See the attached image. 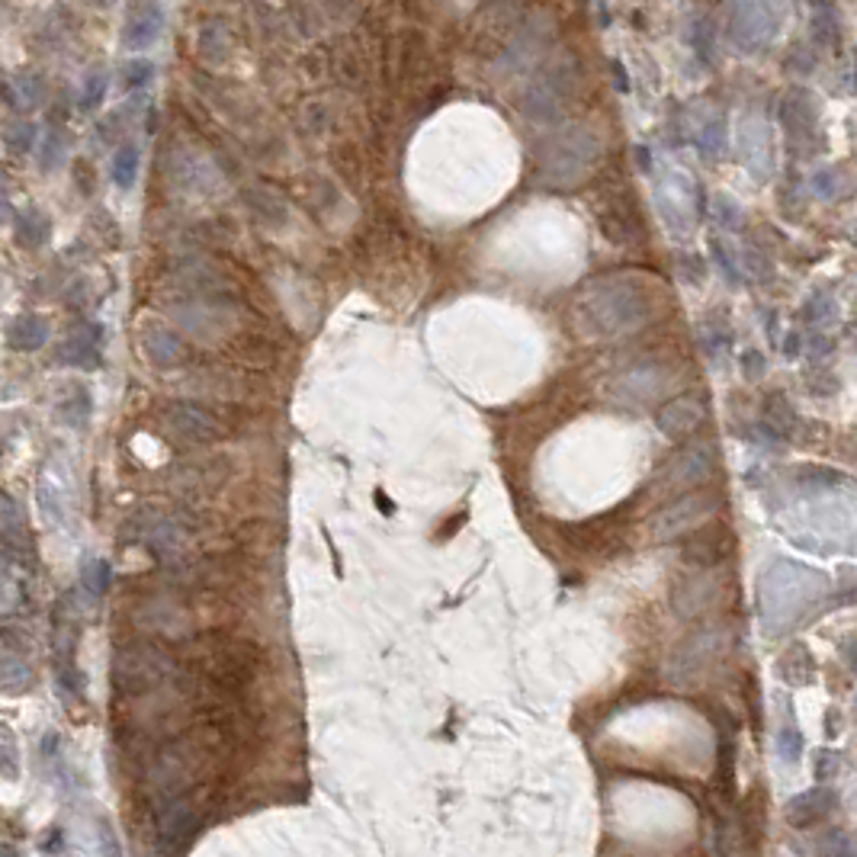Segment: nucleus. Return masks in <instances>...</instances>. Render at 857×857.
<instances>
[{
	"label": "nucleus",
	"mask_w": 857,
	"mask_h": 857,
	"mask_svg": "<svg viewBox=\"0 0 857 857\" xmlns=\"http://www.w3.org/2000/svg\"><path fill=\"white\" fill-rule=\"evenodd\" d=\"M848 661H851V668L857 671V645H851V649H848Z\"/></svg>",
	"instance_id": "nucleus-52"
},
{
	"label": "nucleus",
	"mask_w": 857,
	"mask_h": 857,
	"mask_svg": "<svg viewBox=\"0 0 857 857\" xmlns=\"http://www.w3.org/2000/svg\"><path fill=\"white\" fill-rule=\"evenodd\" d=\"M49 232H51V219L42 209H36V205H30V209L20 213V219H16V244L26 251L42 248V244L49 242Z\"/></svg>",
	"instance_id": "nucleus-23"
},
{
	"label": "nucleus",
	"mask_w": 857,
	"mask_h": 857,
	"mask_svg": "<svg viewBox=\"0 0 857 857\" xmlns=\"http://www.w3.org/2000/svg\"><path fill=\"white\" fill-rule=\"evenodd\" d=\"M7 597V571H4V565H0V601Z\"/></svg>",
	"instance_id": "nucleus-51"
},
{
	"label": "nucleus",
	"mask_w": 857,
	"mask_h": 857,
	"mask_svg": "<svg viewBox=\"0 0 857 857\" xmlns=\"http://www.w3.org/2000/svg\"><path fill=\"white\" fill-rule=\"evenodd\" d=\"M81 588L87 597H103V591L110 588V565L103 559H87L81 569Z\"/></svg>",
	"instance_id": "nucleus-33"
},
{
	"label": "nucleus",
	"mask_w": 857,
	"mask_h": 857,
	"mask_svg": "<svg viewBox=\"0 0 857 857\" xmlns=\"http://www.w3.org/2000/svg\"><path fill=\"white\" fill-rule=\"evenodd\" d=\"M713 254H716V264H719V270H723V277H733V279L739 277V273H735V264L729 260V254H725L719 242H713Z\"/></svg>",
	"instance_id": "nucleus-48"
},
{
	"label": "nucleus",
	"mask_w": 857,
	"mask_h": 857,
	"mask_svg": "<svg viewBox=\"0 0 857 857\" xmlns=\"http://www.w3.org/2000/svg\"><path fill=\"white\" fill-rule=\"evenodd\" d=\"M571 87H575V68L569 59H559L556 65H546L524 94V113L533 123H556L569 106Z\"/></svg>",
	"instance_id": "nucleus-5"
},
{
	"label": "nucleus",
	"mask_w": 857,
	"mask_h": 857,
	"mask_svg": "<svg viewBox=\"0 0 857 857\" xmlns=\"http://www.w3.org/2000/svg\"><path fill=\"white\" fill-rule=\"evenodd\" d=\"M799 344H803V334H790L787 337V344H784V353L787 357H799Z\"/></svg>",
	"instance_id": "nucleus-49"
},
{
	"label": "nucleus",
	"mask_w": 857,
	"mask_h": 857,
	"mask_svg": "<svg viewBox=\"0 0 857 857\" xmlns=\"http://www.w3.org/2000/svg\"><path fill=\"white\" fill-rule=\"evenodd\" d=\"M803 318H807V324H813V328H825L828 322H835L838 318L835 296L828 293V289H813V293L807 296V302H803Z\"/></svg>",
	"instance_id": "nucleus-29"
},
{
	"label": "nucleus",
	"mask_w": 857,
	"mask_h": 857,
	"mask_svg": "<svg viewBox=\"0 0 857 857\" xmlns=\"http://www.w3.org/2000/svg\"><path fill=\"white\" fill-rule=\"evenodd\" d=\"M838 752H828V748H819L813 755V777L819 780V784H825V780H832V777L838 774Z\"/></svg>",
	"instance_id": "nucleus-41"
},
{
	"label": "nucleus",
	"mask_w": 857,
	"mask_h": 857,
	"mask_svg": "<svg viewBox=\"0 0 857 857\" xmlns=\"http://www.w3.org/2000/svg\"><path fill=\"white\" fill-rule=\"evenodd\" d=\"M10 219V203H7V196H0V222H7Z\"/></svg>",
	"instance_id": "nucleus-50"
},
{
	"label": "nucleus",
	"mask_w": 857,
	"mask_h": 857,
	"mask_svg": "<svg viewBox=\"0 0 857 857\" xmlns=\"http://www.w3.org/2000/svg\"><path fill=\"white\" fill-rule=\"evenodd\" d=\"M697 141H700V151H704L707 158H719V151H723L725 145V129L716 113H710L704 123L697 125Z\"/></svg>",
	"instance_id": "nucleus-30"
},
{
	"label": "nucleus",
	"mask_w": 857,
	"mask_h": 857,
	"mask_svg": "<svg viewBox=\"0 0 857 857\" xmlns=\"http://www.w3.org/2000/svg\"><path fill=\"white\" fill-rule=\"evenodd\" d=\"M61 154H65V135L49 132V139H45V145H42V170L59 168Z\"/></svg>",
	"instance_id": "nucleus-47"
},
{
	"label": "nucleus",
	"mask_w": 857,
	"mask_h": 857,
	"mask_svg": "<svg viewBox=\"0 0 857 857\" xmlns=\"http://www.w3.org/2000/svg\"><path fill=\"white\" fill-rule=\"evenodd\" d=\"M716 511L719 495H713V491H688V495H678L674 501H668L649 521V530H652L655 540H678V536L690 533V530L707 527L716 517Z\"/></svg>",
	"instance_id": "nucleus-6"
},
{
	"label": "nucleus",
	"mask_w": 857,
	"mask_h": 857,
	"mask_svg": "<svg viewBox=\"0 0 857 857\" xmlns=\"http://www.w3.org/2000/svg\"><path fill=\"white\" fill-rule=\"evenodd\" d=\"M719 594V575H713L710 569H700L697 575H688L681 585L674 588V614L681 620H690L700 610H707Z\"/></svg>",
	"instance_id": "nucleus-15"
},
{
	"label": "nucleus",
	"mask_w": 857,
	"mask_h": 857,
	"mask_svg": "<svg viewBox=\"0 0 857 857\" xmlns=\"http://www.w3.org/2000/svg\"><path fill=\"white\" fill-rule=\"evenodd\" d=\"M0 857H16V851L10 844H0Z\"/></svg>",
	"instance_id": "nucleus-53"
},
{
	"label": "nucleus",
	"mask_w": 857,
	"mask_h": 857,
	"mask_svg": "<svg viewBox=\"0 0 857 857\" xmlns=\"http://www.w3.org/2000/svg\"><path fill=\"white\" fill-rule=\"evenodd\" d=\"M659 315L655 293L639 277H604L575 296L571 322L588 341H616L636 334Z\"/></svg>",
	"instance_id": "nucleus-1"
},
{
	"label": "nucleus",
	"mask_w": 857,
	"mask_h": 857,
	"mask_svg": "<svg viewBox=\"0 0 857 857\" xmlns=\"http://www.w3.org/2000/svg\"><path fill=\"white\" fill-rule=\"evenodd\" d=\"M813 42L819 49H832L835 51L842 45V20L828 4H819L813 14Z\"/></svg>",
	"instance_id": "nucleus-26"
},
{
	"label": "nucleus",
	"mask_w": 857,
	"mask_h": 857,
	"mask_svg": "<svg viewBox=\"0 0 857 857\" xmlns=\"http://www.w3.org/2000/svg\"><path fill=\"white\" fill-rule=\"evenodd\" d=\"M45 341H49V324H45V318L20 315V318H14V322L7 324L10 351L32 353V351H39V347H45Z\"/></svg>",
	"instance_id": "nucleus-21"
},
{
	"label": "nucleus",
	"mask_w": 857,
	"mask_h": 857,
	"mask_svg": "<svg viewBox=\"0 0 857 857\" xmlns=\"http://www.w3.org/2000/svg\"><path fill=\"white\" fill-rule=\"evenodd\" d=\"M668 386V369L659 363H639L614 382V392L626 405H645Z\"/></svg>",
	"instance_id": "nucleus-11"
},
{
	"label": "nucleus",
	"mask_w": 857,
	"mask_h": 857,
	"mask_svg": "<svg viewBox=\"0 0 857 857\" xmlns=\"http://www.w3.org/2000/svg\"><path fill=\"white\" fill-rule=\"evenodd\" d=\"M123 77H125V87H145V84L154 77V65L145 59H135L123 68Z\"/></svg>",
	"instance_id": "nucleus-44"
},
{
	"label": "nucleus",
	"mask_w": 857,
	"mask_h": 857,
	"mask_svg": "<svg viewBox=\"0 0 857 857\" xmlns=\"http://www.w3.org/2000/svg\"><path fill=\"white\" fill-rule=\"evenodd\" d=\"M716 219L723 222V228H729V232L742 228V209H739V203H735L733 196H716Z\"/></svg>",
	"instance_id": "nucleus-45"
},
{
	"label": "nucleus",
	"mask_w": 857,
	"mask_h": 857,
	"mask_svg": "<svg viewBox=\"0 0 857 857\" xmlns=\"http://www.w3.org/2000/svg\"><path fill=\"white\" fill-rule=\"evenodd\" d=\"M819 857H854V842L844 835L842 828H832V832L822 835Z\"/></svg>",
	"instance_id": "nucleus-38"
},
{
	"label": "nucleus",
	"mask_w": 857,
	"mask_h": 857,
	"mask_svg": "<svg viewBox=\"0 0 857 857\" xmlns=\"http://www.w3.org/2000/svg\"><path fill=\"white\" fill-rule=\"evenodd\" d=\"M30 665L14 652H0V690L4 694H23L30 688Z\"/></svg>",
	"instance_id": "nucleus-27"
},
{
	"label": "nucleus",
	"mask_w": 857,
	"mask_h": 857,
	"mask_svg": "<svg viewBox=\"0 0 857 857\" xmlns=\"http://www.w3.org/2000/svg\"><path fill=\"white\" fill-rule=\"evenodd\" d=\"M96 857H123L116 832L110 828V822H96Z\"/></svg>",
	"instance_id": "nucleus-42"
},
{
	"label": "nucleus",
	"mask_w": 857,
	"mask_h": 857,
	"mask_svg": "<svg viewBox=\"0 0 857 857\" xmlns=\"http://www.w3.org/2000/svg\"><path fill=\"white\" fill-rule=\"evenodd\" d=\"M161 424L180 443H215L225 433L222 421L213 411L199 408L193 402H170L161 411Z\"/></svg>",
	"instance_id": "nucleus-10"
},
{
	"label": "nucleus",
	"mask_w": 857,
	"mask_h": 857,
	"mask_svg": "<svg viewBox=\"0 0 857 857\" xmlns=\"http://www.w3.org/2000/svg\"><path fill=\"white\" fill-rule=\"evenodd\" d=\"M190 530L193 524L187 521L184 514L177 511H161V507H145L125 521V536L129 542L145 546L151 556H158L168 565L184 562V552L190 546Z\"/></svg>",
	"instance_id": "nucleus-4"
},
{
	"label": "nucleus",
	"mask_w": 857,
	"mask_h": 857,
	"mask_svg": "<svg viewBox=\"0 0 857 857\" xmlns=\"http://www.w3.org/2000/svg\"><path fill=\"white\" fill-rule=\"evenodd\" d=\"M707 418V405L694 396H678L671 402H665L655 415V424L665 437L671 440H684L704 424Z\"/></svg>",
	"instance_id": "nucleus-12"
},
{
	"label": "nucleus",
	"mask_w": 857,
	"mask_h": 857,
	"mask_svg": "<svg viewBox=\"0 0 857 857\" xmlns=\"http://www.w3.org/2000/svg\"><path fill=\"white\" fill-rule=\"evenodd\" d=\"M777 668H780V678H784L787 684H793V688H799V684H809V681H813V674H816L813 655H809V649H803V645H793L790 652L777 661Z\"/></svg>",
	"instance_id": "nucleus-25"
},
{
	"label": "nucleus",
	"mask_w": 857,
	"mask_h": 857,
	"mask_svg": "<svg viewBox=\"0 0 857 857\" xmlns=\"http://www.w3.org/2000/svg\"><path fill=\"white\" fill-rule=\"evenodd\" d=\"M832 353V341L822 334L819 328H813L809 334H803V357L813 360V363H822V360Z\"/></svg>",
	"instance_id": "nucleus-40"
},
{
	"label": "nucleus",
	"mask_w": 857,
	"mask_h": 857,
	"mask_svg": "<svg viewBox=\"0 0 857 857\" xmlns=\"http://www.w3.org/2000/svg\"><path fill=\"white\" fill-rule=\"evenodd\" d=\"M777 758L784 764H797L803 758V739L793 725H780L777 729Z\"/></svg>",
	"instance_id": "nucleus-36"
},
{
	"label": "nucleus",
	"mask_w": 857,
	"mask_h": 857,
	"mask_svg": "<svg viewBox=\"0 0 857 857\" xmlns=\"http://www.w3.org/2000/svg\"><path fill=\"white\" fill-rule=\"evenodd\" d=\"M100 341H103L100 324H77V328H74L71 334L59 344L55 357H59V363H68V367L96 369L103 363Z\"/></svg>",
	"instance_id": "nucleus-13"
},
{
	"label": "nucleus",
	"mask_w": 857,
	"mask_h": 857,
	"mask_svg": "<svg viewBox=\"0 0 857 857\" xmlns=\"http://www.w3.org/2000/svg\"><path fill=\"white\" fill-rule=\"evenodd\" d=\"M135 177H139V148L123 145L113 158V180H116V187L129 190L135 184Z\"/></svg>",
	"instance_id": "nucleus-31"
},
{
	"label": "nucleus",
	"mask_w": 857,
	"mask_h": 857,
	"mask_svg": "<svg viewBox=\"0 0 857 857\" xmlns=\"http://www.w3.org/2000/svg\"><path fill=\"white\" fill-rule=\"evenodd\" d=\"M161 30H164L161 4H158V0H139V4L129 10V16H125L123 42L132 51H141L161 36Z\"/></svg>",
	"instance_id": "nucleus-16"
},
{
	"label": "nucleus",
	"mask_w": 857,
	"mask_h": 857,
	"mask_svg": "<svg viewBox=\"0 0 857 857\" xmlns=\"http://www.w3.org/2000/svg\"><path fill=\"white\" fill-rule=\"evenodd\" d=\"M797 408L790 405V398L784 396V392H770L768 398H764V408H761V427L770 433L774 440H790L793 433H797Z\"/></svg>",
	"instance_id": "nucleus-20"
},
{
	"label": "nucleus",
	"mask_w": 857,
	"mask_h": 857,
	"mask_svg": "<svg viewBox=\"0 0 857 857\" xmlns=\"http://www.w3.org/2000/svg\"><path fill=\"white\" fill-rule=\"evenodd\" d=\"M725 630L723 626H700L674 649L671 661H668V674L674 684H690L710 668V661L723 652Z\"/></svg>",
	"instance_id": "nucleus-7"
},
{
	"label": "nucleus",
	"mask_w": 857,
	"mask_h": 857,
	"mask_svg": "<svg viewBox=\"0 0 857 857\" xmlns=\"http://www.w3.org/2000/svg\"><path fill=\"white\" fill-rule=\"evenodd\" d=\"M145 351L158 367H170V363H177V360L184 357L180 337L170 334V331H151V334L145 337Z\"/></svg>",
	"instance_id": "nucleus-28"
},
{
	"label": "nucleus",
	"mask_w": 857,
	"mask_h": 857,
	"mask_svg": "<svg viewBox=\"0 0 857 857\" xmlns=\"http://www.w3.org/2000/svg\"><path fill=\"white\" fill-rule=\"evenodd\" d=\"M716 832H713V844H716L719 857H742V832L733 825V822L716 819Z\"/></svg>",
	"instance_id": "nucleus-34"
},
{
	"label": "nucleus",
	"mask_w": 857,
	"mask_h": 857,
	"mask_svg": "<svg viewBox=\"0 0 857 857\" xmlns=\"http://www.w3.org/2000/svg\"><path fill=\"white\" fill-rule=\"evenodd\" d=\"M103 96H106V71H103V68H94V71L84 77L81 106L84 110H96V106L103 103Z\"/></svg>",
	"instance_id": "nucleus-37"
},
{
	"label": "nucleus",
	"mask_w": 857,
	"mask_h": 857,
	"mask_svg": "<svg viewBox=\"0 0 857 857\" xmlns=\"http://www.w3.org/2000/svg\"><path fill=\"white\" fill-rule=\"evenodd\" d=\"M177 678H180L177 661L151 639L123 645L113 659V684L123 697H148L177 684Z\"/></svg>",
	"instance_id": "nucleus-2"
},
{
	"label": "nucleus",
	"mask_w": 857,
	"mask_h": 857,
	"mask_svg": "<svg viewBox=\"0 0 857 857\" xmlns=\"http://www.w3.org/2000/svg\"><path fill=\"white\" fill-rule=\"evenodd\" d=\"M145 610H148L145 626H148L151 633H158V636L180 639V636L187 633V616L180 614V607H174V604H168V601H148Z\"/></svg>",
	"instance_id": "nucleus-22"
},
{
	"label": "nucleus",
	"mask_w": 857,
	"mask_h": 857,
	"mask_svg": "<svg viewBox=\"0 0 857 857\" xmlns=\"http://www.w3.org/2000/svg\"><path fill=\"white\" fill-rule=\"evenodd\" d=\"M4 145L10 154H26L36 145V125L32 123H14L4 129Z\"/></svg>",
	"instance_id": "nucleus-35"
},
{
	"label": "nucleus",
	"mask_w": 857,
	"mask_h": 857,
	"mask_svg": "<svg viewBox=\"0 0 857 857\" xmlns=\"http://www.w3.org/2000/svg\"><path fill=\"white\" fill-rule=\"evenodd\" d=\"M739 148H742V161L748 164V170L755 177H768L770 170V135L768 125L761 123H745L739 135Z\"/></svg>",
	"instance_id": "nucleus-19"
},
{
	"label": "nucleus",
	"mask_w": 857,
	"mask_h": 857,
	"mask_svg": "<svg viewBox=\"0 0 857 857\" xmlns=\"http://www.w3.org/2000/svg\"><path fill=\"white\" fill-rule=\"evenodd\" d=\"M0 774L16 780L20 777V745L7 723H0Z\"/></svg>",
	"instance_id": "nucleus-32"
},
{
	"label": "nucleus",
	"mask_w": 857,
	"mask_h": 857,
	"mask_svg": "<svg viewBox=\"0 0 857 857\" xmlns=\"http://www.w3.org/2000/svg\"><path fill=\"white\" fill-rule=\"evenodd\" d=\"M203 665L213 681L225 684V688H238V684L251 681L254 659L248 655V649L232 643V645H222V649H209V655H203Z\"/></svg>",
	"instance_id": "nucleus-14"
},
{
	"label": "nucleus",
	"mask_w": 857,
	"mask_h": 857,
	"mask_svg": "<svg viewBox=\"0 0 857 857\" xmlns=\"http://www.w3.org/2000/svg\"><path fill=\"white\" fill-rule=\"evenodd\" d=\"M777 32V10L770 0H733L729 4V36L735 45L755 51Z\"/></svg>",
	"instance_id": "nucleus-9"
},
{
	"label": "nucleus",
	"mask_w": 857,
	"mask_h": 857,
	"mask_svg": "<svg viewBox=\"0 0 857 857\" xmlns=\"http://www.w3.org/2000/svg\"><path fill=\"white\" fill-rule=\"evenodd\" d=\"M0 546L4 552L20 562L32 556V542L30 533H26V517H23L20 505L10 498L7 491H0Z\"/></svg>",
	"instance_id": "nucleus-17"
},
{
	"label": "nucleus",
	"mask_w": 857,
	"mask_h": 857,
	"mask_svg": "<svg viewBox=\"0 0 857 857\" xmlns=\"http://www.w3.org/2000/svg\"><path fill=\"white\" fill-rule=\"evenodd\" d=\"M0 196H4V170H0Z\"/></svg>",
	"instance_id": "nucleus-54"
},
{
	"label": "nucleus",
	"mask_w": 857,
	"mask_h": 857,
	"mask_svg": "<svg viewBox=\"0 0 857 857\" xmlns=\"http://www.w3.org/2000/svg\"><path fill=\"white\" fill-rule=\"evenodd\" d=\"M764 373H768V360H764L761 351H745V353H742V376H745L748 382L764 379Z\"/></svg>",
	"instance_id": "nucleus-46"
},
{
	"label": "nucleus",
	"mask_w": 857,
	"mask_h": 857,
	"mask_svg": "<svg viewBox=\"0 0 857 857\" xmlns=\"http://www.w3.org/2000/svg\"><path fill=\"white\" fill-rule=\"evenodd\" d=\"M835 790H828V787H813V790H803L797 793V797L787 803V822H790L793 828H813L819 825L822 819H825L832 809H835Z\"/></svg>",
	"instance_id": "nucleus-18"
},
{
	"label": "nucleus",
	"mask_w": 857,
	"mask_h": 857,
	"mask_svg": "<svg viewBox=\"0 0 857 857\" xmlns=\"http://www.w3.org/2000/svg\"><path fill=\"white\" fill-rule=\"evenodd\" d=\"M678 273H681L684 279H688L690 286H700L707 277V264L700 254H681L678 257Z\"/></svg>",
	"instance_id": "nucleus-43"
},
{
	"label": "nucleus",
	"mask_w": 857,
	"mask_h": 857,
	"mask_svg": "<svg viewBox=\"0 0 857 857\" xmlns=\"http://www.w3.org/2000/svg\"><path fill=\"white\" fill-rule=\"evenodd\" d=\"M716 472V443L697 440L674 453V460L661 470V488L668 491H697Z\"/></svg>",
	"instance_id": "nucleus-8"
},
{
	"label": "nucleus",
	"mask_w": 857,
	"mask_h": 857,
	"mask_svg": "<svg viewBox=\"0 0 857 857\" xmlns=\"http://www.w3.org/2000/svg\"><path fill=\"white\" fill-rule=\"evenodd\" d=\"M809 187H813V193L819 199H835L842 196V180H838V170L832 168H822L813 174V180H809Z\"/></svg>",
	"instance_id": "nucleus-39"
},
{
	"label": "nucleus",
	"mask_w": 857,
	"mask_h": 857,
	"mask_svg": "<svg viewBox=\"0 0 857 857\" xmlns=\"http://www.w3.org/2000/svg\"><path fill=\"white\" fill-rule=\"evenodd\" d=\"M601 161V139L591 129H565L540 148V184L575 187Z\"/></svg>",
	"instance_id": "nucleus-3"
},
{
	"label": "nucleus",
	"mask_w": 857,
	"mask_h": 857,
	"mask_svg": "<svg viewBox=\"0 0 857 857\" xmlns=\"http://www.w3.org/2000/svg\"><path fill=\"white\" fill-rule=\"evenodd\" d=\"M90 411H94V402H90L87 386H77V382L68 386L65 396H61V402H59L61 421H65L68 427H87Z\"/></svg>",
	"instance_id": "nucleus-24"
}]
</instances>
